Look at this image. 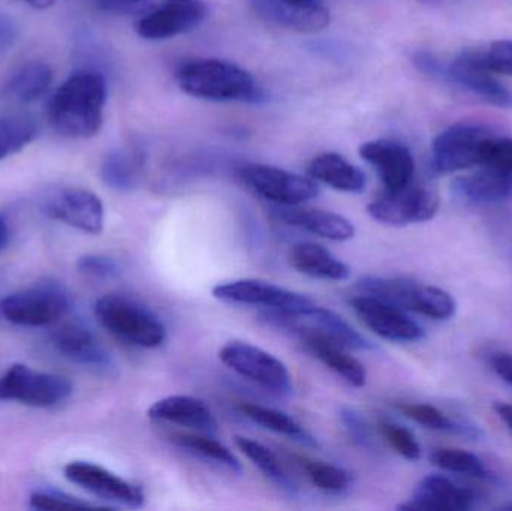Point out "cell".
<instances>
[{
    "label": "cell",
    "instance_id": "1",
    "mask_svg": "<svg viewBox=\"0 0 512 511\" xmlns=\"http://www.w3.org/2000/svg\"><path fill=\"white\" fill-rule=\"evenodd\" d=\"M107 95V83L99 72H74L48 101V123L56 134L65 138L95 137L104 123Z\"/></svg>",
    "mask_w": 512,
    "mask_h": 511
},
{
    "label": "cell",
    "instance_id": "2",
    "mask_svg": "<svg viewBox=\"0 0 512 511\" xmlns=\"http://www.w3.org/2000/svg\"><path fill=\"white\" fill-rule=\"evenodd\" d=\"M180 89L194 98L215 102H259L262 92L246 69L227 60L197 59L177 71Z\"/></svg>",
    "mask_w": 512,
    "mask_h": 511
},
{
    "label": "cell",
    "instance_id": "3",
    "mask_svg": "<svg viewBox=\"0 0 512 511\" xmlns=\"http://www.w3.org/2000/svg\"><path fill=\"white\" fill-rule=\"evenodd\" d=\"M98 323L120 341L144 350H155L167 341L161 318L138 300L123 294H108L95 303Z\"/></svg>",
    "mask_w": 512,
    "mask_h": 511
},
{
    "label": "cell",
    "instance_id": "4",
    "mask_svg": "<svg viewBox=\"0 0 512 511\" xmlns=\"http://www.w3.org/2000/svg\"><path fill=\"white\" fill-rule=\"evenodd\" d=\"M264 320L277 329L286 330L303 339L306 336H319L330 339L348 350H373L375 345L364 338L348 321L339 314L321 306H310L298 312L267 311Z\"/></svg>",
    "mask_w": 512,
    "mask_h": 511
},
{
    "label": "cell",
    "instance_id": "5",
    "mask_svg": "<svg viewBox=\"0 0 512 511\" xmlns=\"http://www.w3.org/2000/svg\"><path fill=\"white\" fill-rule=\"evenodd\" d=\"M495 137L492 128L478 123H457L433 140V170L438 174L456 173L480 167L484 147Z\"/></svg>",
    "mask_w": 512,
    "mask_h": 511
},
{
    "label": "cell",
    "instance_id": "6",
    "mask_svg": "<svg viewBox=\"0 0 512 511\" xmlns=\"http://www.w3.org/2000/svg\"><path fill=\"white\" fill-rule=\"evenodd\" d=\"M71 308L69 294L56 284H39L9 294L0 302V312L15 326L45 327L57 323Z\"/></svg>",
    "mask_w": 512,
    "mask_h": 511
},
{
    "label": "cell",
    "instance_id": "7",
    "mask_svg": "<svg viewBox=\"0 0 512 511\" xmlns=\"http://www.w3.org/2000/svg\"><path fill=\"white\" fill-rule=\"evenodd\" d=\"M71 395V381L62 375L33 371L26 365H12L0 375V401L51 408L62 404Z\"/></svg>",
    "mask_w": 512,
    "mask_h": 511
},
{
    "label": "cell",
    "instance_id": "8",
    "mask_svg": "<svg viewBox=\"0 0 512 511\" xmlns=\"http://www.w3.org/2000/svg\"><path fill=\"white\" fill-rule=\"evenodd\" d=\"M219 359L231 371L277 395H291L294 389L285 363L248 342H228L219 351Z\"/></svg>",
    "mask_w": 512,
    "mask_h": 511
},
{
    "label": "cell",
    "instance_id": "9",
    "mask_svg": "<svg viewBox=\"0 0 512 511\" xmlns=\"http://www.w3.org/2000/svg\"><path fill=\"white\" fill-rule=\"evenodd\" d=\"M439 210V197L426 186H408L396 191L385 189L384 194L376 197L367 206V213L384 225L406 227L421 224L435 218Z\"/></svg>",
    "mask_w": 512,
    "mask_h": 511
},
{
    "label": "cell",
    "instance_id": "10",
    "mask_svg": "<svg viewBox=\"0 0 512 511\" xmlns=\"http://www.w3.org/2000/svg\"><path fill=\"white\" fill-rule=\"evenodd\" d=\"M243 182L274 206H300L319 194L312 177L291 173L271 165L251 164L240 168Z\"/></svg>",
    "mask_w": 512,
    "mask_h": 511
},
{
    "label": "cell",
    "instance_id": "11",
    "mask_svg": "<svg viewBox=\"0 0 512 511\" xmlns=\"http://www.w3.org/2000/svg\"><path fill=\"white\" fill-rule=\"evenodd\" d=\"M213 297L231 305L259 306L265 311L298 312L315 305L312 299L262 279H237L216 285Z\"/></svg>",
    "mask_w": 512,
    "mask_h": 511
},
{
    "label": "cell",
    "instance_id": "12",
    "mask_svg": "<svg viewBox=\"0 0 512 511\" xmlns=\"http://www.w3.org/2000/svg\"><path fill=\"white\" fill-rule=\"evenodd\" d=\"M63 473L69 482L80 486L84 491L101 500L129 507V509H140L146 503V495L141 486L93 462H69Z\"/></svg>",
    "mask_w": 512,
    "mask_h": 511
},
{
    "label": "cell",
    "instance_id": "13",
    "mask_svg": "<svg viewBox=\"0 0 512 511\" xmlns=\"http://www.w3.org/2000/svg\"><path fill=\"white\" fill-rule=\"evenodd\" d=\"M45 215L83 233L101 234L105 210L101 198L84 188H62L51 192L42 204Z\"/></svg>",
    "mask_w": 512,
    "mask_h": 511
},
{
    "label": "cell",
    "instance_id": "14",
    "mask_svg": "<svg viewBox=\"0 0 512 511\" xmlns=\"http://www.w3.org/2000/svg\"><path fill=\"white\" fill-rule=\"evenodd\" d=\"M206 15L204 0H162L138 20L137 32L149 41L174 38L197 29Z\"/></svg>",
    "mask_w": 512,
    "mask_h": 511
},
{
    "label": "cell",
    "instance_id": "15",
    "mask_svg": "<svg viewBox=\"0 0 512 511\" xmlns=\"http://www.w3.org/2000/svg\"><path fill=\"white\" fill-rule=\"evenodd\" d=\"M441 78L469 90L490 104L512 108V92L487 69L484 51H463L450 65L444 66Z\"/></svg>",
    "mask_w": 512,
    "mask_h": 511
},
{
    "label": "cell",
    "instance_id": "16",
    "mask_svg": "<svg viewBox=\"0 0 512 511\" xmlns=\"http://www.w3.org/2000/svg\"><path fill=\"white\" fill-rule=\"evenodd\" d=\"M351 305L360 320L387 341L417 342L426 336L423 327L412 320L405 309L378 297L361 294L351 300Z\"/></svg>",
    "mask_w": 512,
    "mask_h": 511
},
{
    "label": "cell",
    "instance_id": "17",
    "mask_svg": "<svg viewBox=\"0 0 512 511\" xmlns=\"http://www.w3.org/2000/svg\"><path fill=\"white\" fill-rule=\"evenodd\" d=\"M360 155L375 168L388 191L405 188L414 180V156L411 150L399 141H369L360 147Z\"/></svg>",
    "mask_w": 512,
    "mask_h": 511
},
{
    "label": "cell",
    "instance_id": "18",
    "mask_svg": "<svg viewBox=\"0 0 512 511\" xmlns=\"http://www.w3.org/2000/svg\"><path fill=\"white\" fill-rule=\"evenodd\" d=\"M474 492L456 485L447 477L427 476L421 480L408 503L397 509L405 511H466L474 507Z\"/></svg>",
    "mask_w": 512,
    "mask_h": 511
},
{
    "label": "cell",
    "instance_id": "19",
    "mask_svg": "<svg viewBox=\"0 0 512 511\" xmlns=\"http://www.w3.org/2000/svg\"><path fill=\"white\" fill-rule=\"evenodd\" d=\"M153 422L171 423L194 429L200 434L215 435L219 425L209 405L194 396H167L155 402L147 411Z\"/></svg>",
    "mask_w": 512,
    "mask_h": 511
},
{
    "label": "cell",
    "instance_id": "20",
    "mask_svg": "<svg viewBox=\"0 0 512 511\" xmlns=\"http://www.w3.org/2000/svg\"><path fill=\"white\" fill-rule=\"evenodd\" d=\"M274 215L291 227L300 228L331 242L354 239L355 227L345 216L327 210L301 209L300 206H276Z\"/></svg>",
    "mask_w": 512,
    "mask_h": 511
},
{
    "label": "cell",
    "instance_id": "21",
    "mask_svg": "<svg viewBox=\"0 0 512 511\" xmlns=\"http://www.w3.org/2000/svg\"><path fill=\"white\" fill-rule=\"evenodd\" d=\"M53 71L42 60H27L0 84V101L11 105H29L47 93Z\"/></svg>",
    "mask_w": 512,
    "mask_h": 511
},
{
    "label": "cell",
    "instance_id": "22",
    "mask_svg": "<svg viewBox=\"0 0 512 511\" xmlns=\"http://www.w3.org/2000/svg\"><path fill=\"white\" fill-rule=\"evenodd\" d=\"M53 344L65 359L77 365L95 369H104L111 365L107 348L81 324L71 323L60 327L53 335Z\"/></svg>",
    "mask_w": 512,
    "mask_h": 511
},
{
    "label": "cell",
    "instance_id": "23",
    "mask_svg": "<svg viewBox=\"0 0 512 511\" xmlns=\"http://www.w3.org/2000/svg\"><path fill=\"white\" fill-rule=\"evenodd\" d=\"M288 261L297 272L322 281L342 282L351 275V270L342 260L318 243H295L289 249Z\"/></svg>",
    "mask_w": 512,
    "mask_h": 511
},
{
    "label": "cell",
    "instance_id": "24",
    "mask_svg": "<svg viewBox=\"0 0 512 511\" xmlns=\"http://www.w3.org/2000/svg\"><path fill=\"white\" fill-rule=\"evenodd\" d=\"M252 2L262 17L273 21L277 26L286 27L295 32H321L330 24V11L325 8V5L297 8L277 0H252Z\"/></svg>",
    "mask_w": 512,
    "mask_h": 511
},
{
    "label": "cell",
    "instance_id": "25",
    "mask_svg": "<svg viewBox=\"0 0 512 511\" xmlns=\"http://www.w3.org/2000/svg\"><path fill=\"white\" fill-rule=\"evenodd\" d=\"M301 342L309 353H312L319 362L324 363L349 386L360 389L366 384V368L360 360L349 353L348 348L319 336H306L301 339Z\"/></svg>",
    "mask_w": 512,
    "mask_h": 511
},
{
    "label": "cell",
    "instance_id": "26",
    "mask_svg": "<svg viewBox=\"0 0 512 511\" xmlns=\"http://www.w3.org/2000/svg\"><path fill=\"white\" fill-rule=\"evenodd\" d=\"M313 180L346 194H360L366 189V174L337 153H322L309 164Z\"/></svg>",
    "mask_w": 512,
    "mask_h": 511
},
{
    "label": "cell",
    "instance_id": "27",
    "mask_svg": "<svg viewBox=\"0 0 512 511\" xmlns=\"http://www.w3.org/2000/svg\"><path fill=\"white\" fill-rule=\"evenodd\" d=\"M454 191L475 204H495L512 197V182L490 168L454 180Z\"/></svg>",
    "mask_w": 512,
    "mask_h": 511
},
{
    "label": "cell",
    "instance_id": "28",
    "mask_svg": "<svg viewBox=\"0 0 512 511\" xmlns=\"http://www.w3.org/2000/svg\"><path fill=\"white\" fill-rule=\"evenodd\" d=\"M143 158L135 150H111L101 165V177L108 188L117 192H131L140 182Z\"/></svg>",
    "mask_w": 512,
    "mask_h": 511
},
{
    "label": "cell",
    "instance_id": "29",
    "mask_svg": "<svg viewBox=\"0 0 512 511\" xmlns=\"http://www.w3.org/2000/svg\"><path fill=\"white\" fill-rule=\"evenodd\" d=\"M240 411H242L249 420L267 429V431L274 432V434L277 435H283V437L286 438H291V440L306 444V446H318L312 434H310L307 429H304L297 420L292 419L289 414L283 413V411L251 404V402L240 405Z\"/></svg>",
    "mask_w": 512,
    "mask_h": 511
},
{
    "label": "cell",
    "instance_id": "30",
    "mask_svg": "<svg viewBox=\"0 0 512 511\" xmlns=\"http://www.w3.org/2000/svg\"><path fill=\"white\" fill-rule=\"evenodd\" d=\"M173 441L177 446L182 447L183 450H188L191 455L197 456V458L227 468L228 471L234 474L243 473L242 462L227 446L212 438V435L200 434V432L198 434H180L176 435Z\"/></svg>",
    "mask_w": 512,
    "mask_h": 511
},
{
    "label": "cell",
    "instance_id": "31",
    "mask_svg": "<svg viewBox=\"0 0 512 511\" xmlns=\"http://www.w3.org/2000/svg\"><path fill=\"white\" fill-rule=\"evenodd\" d=\"M38 137V123L27 114L0 116V161L21 152Z\"/></svg>",
    "mask_w": 512,
    "mask_h": 511
},
{
    "label": "cell",
    "instance_id": "32",
    "mask_svg": "<svg viewBox=\"0 0 512 511\" xmlns=\"http://www.w3.org/2000/svg\"><path fill=\"white\" fill-rule=\"evenodd\" d=\"M236 444L240 452H242L268 480H271L274 485L279 486L283 491L289 492V494H295L297 488H295L292 480L289 479L286 471L283 470L282 464H280L277 456L274 455L270 449H267L264 444L258 443V441L248 437H237Z\"/></svg>",
    "mask_w": 512,
    "mask_h": 511
},
{
    "label": "cell",
    "instance_id": "33",
    "mask_svg": "<svg viewBox=\"0 0 512 511\" xmlns=\"http://www.w3.org/2000/svg\"><path fill=\"white\" fill-rule=\"evenodd\" d=\"M400 410L408 419L414 420L418 425L432 429V431L453 432V434H462L469 438H477L480 435L477 428H469L463 422H454L433 405L408 404L403 405Z\"/></svg>",
    "mask_w": 512,
    "mask_h": 511
},
{
    "label": "cell",
    "instance_id": "34",
    "mask_svg": "<svg viewBox=\"0 0 512 511\" xmlns=\"http://www.w3.org/2000/svg\"><path fill=\"white\" fill-rule=\"evenodd\" d=\"M456 300L450 293L433 285L418 284L411 311L433 320H450L456 314Z\"/></svg>",
    "mask_w": 512,
    "mask_h": 511
},
{
    "label": "cell",
    "instance_id": "35",
    "mask_svg": "<svg viewBox=\"0 0 512 511\" xmlns=\"http://www.w3.org/2000/svg\"><path fill=\"white\" fill-rule=\"evenodd\" d=\"M430 462L448 473L463 474L477 479L489 477V471L483 461L466 450L438 449L430 455Z\"/></svg>",
    "mask_w": 512,
    "mask_h": 511
},
{
    "label": "cell",
    "instance_id": "36",
    "mask_svg": "<svg viewBox=\"0 0 512 511\" xmlns=\"http://www.w3.org/2000/svg\"><path fill=\"white\" fill-rule=\"evenodd\" d=\"M304 471L310 482L328 494H343L351 488L352 476L343 468L319 461H304Z\"/></svg>",
    "mask_w": 512,
    "mask_h": 511
},
{
    "label": "cell",
    "instance_id": "37",
    "mask_svg": "<svg viewBox=\"0 0 512 511\" xmlns=\"http://www.w3.org/2000/svg\"><path fill=\"white\" fill-rule=\"evenodd\" d=\"M480 167L490 168L512 182V137H493L484 147Z\"/></svg>",
    "mask_w": 512,
    "mask_h": 511
},
{
    "label": "cell",
    "instance_id": "38",
    "mask_svg": "<svg viewBox=\"0 0 512 511\" xmlns=\"http://www.w3.org/2000/svg\"><path fill=\"white\" fill-rule=\"evenodd\" d=\"M381 432L391 447L408 461H418L421 458V447L417 438L409 429L397 423H381Z\"/></svg>",
    "mask_w": 512,
    "mask_h": 511
},
{
    "label": "cell",
    "instance_id": "39",
    "mask_svg": "<svg viewBox=\"0 0 512 511\" xmlns=\"http://www.w3.org/2000/svg\"><path fill=\"white\" fill-rule=\"evenodd\" d=\"M30 507L33 510H62V509H96L95 504L87 503L72 495L57 491H36L30 495Z\"/></svg>",
    "mask_w": 512,
    "mask_h": 511
},
{
    "label": "cell",
    "instance_id": "40",
    "mask_svg": "<svg viewBox=\"0 0 512 511\" xmlns=\"http://www.w3.org/2000/svg\"><path fill=\"white\" fill-rule=\"evenodd\" d=\"M78 272L95 279H114L122 273L116 260L104 255H83L77 261Z\"/></svg>",
    "mask_w": 512,
    "mask_h": 511
},
{
    "label": "cell",
    "instance_id": "41",
    "mask_svg": "<svg viewBox=\"0 0 512 511\" xmlns=\"http://www.w3.org/2000/svg\"><path fill=\"white\" fill-rule=\"evenodd\" d=\"M486 66L493 74L512 77V39H499L484 51Z\"/></svg>",
    "mask_w": 512,
    "mask_h": 511
},
{
    "label": "cell",
    "instance_id": "42",
    "mask_svg": "<svg viewBox=\"0 0 512 511\" xmlns=\"http://www.w3.org/2000/svg\"><path fill=\"white\" fill-rule=\"evenodd\" d=\"M104 11L120 15H146L156 6L155 0H99Z\"/></svg>",
    "mask_w": 512,
    "mask_h": 511
},
{
    "label": "cell",
    "instance_id": "43",
    "mask_svg": "<svg viewBox=\"0 0 512 511\" xmlns=\"http://www.w3.org/2000/svg\"><path fill=\"white\" fill-rule=\"evenodd\" d=\"M340 419H342L349 437L354 440L355 444L361 447H369L370 432L366 423H364L363 417L357 411L351 410V408H343L340 411Z\"/></svg>",
    "mask_w": 512,
    "mask_h": 511
},
{
    "label": "cell",
    "instance_id": "44",
    "mask_svg": "<svg viewBox=\"0 0 512 511\" xmlns=\"http://www.w3.org/2000/svg\"><path fill=\"white\" fill-rule=\"evenodd\" d=\"M20 35L18 24L8 14L0 12V53L11 48Z\"/></svg>",
    "mask_w": 512,
    "mask_h": 511
},
{
    "label": "cell",
    "instance_id": "45",
    "mask_svg": "<svg viewBox=\"0 0 512 511\" xmlns=\"http://www.w3.org/2000/svg\"><path fill=\"white\" fill-rule=\"evenodd\" d=\"M490 365H492V369L496 372V375L512 387L511 354H495V356L492 357V360H490Z\"/></svg>",
    "mask_w": 512,
    "mask_h": 511
},
{
    "label": "cell",
    "instance_id": "46",
    "mask_svg": "<svg viewBox=\"0 0 512 511\" xmlns=\"http://www.w3.org/2000/svg\"><path fill=\"white\" fill-rule=\"evenodd\" d=\"M495 411L502 422L507 425V428L512 432V404H505V402H498L495 404Z\"/></svg>",
    "mask_w": 512,
    "mask_h": 511
},
{
    "label": "cell",
    "instance_id": "47",
    "mask_svg": "<svg viewBox=\"0 0 512 511\" xmlns=\"http://www.w3.org/2000/svg\"><path fill=\"white\" fill-rule=\"evenodd\" d=\"M9 239H11V233H9L8 221H6L5 216L0 215V254L8 246Z\"/></svg>",
    "mask_w": 512,
    "mask_h": 511
},
{
    "label": "cell",
    "instance_id": "48",
    "mask_svg": "<svg viewBox=\"0 0 512 511\" xmlns=\"http://www.w3.org/2000/svg\"><path fill=\"white\" fill-rule=\"evenodd\" d=\"M277 2L297 6V8H313V6L324 5V0H277Z\"/></svg>",
    "mask_w": 512,
    "mask_h": 511
},
{
    "label": "cell",
    "instance_id": "49",
    "mask_svg": "<svg viewBox=\"0 0 512 511\" xmlns=\"http://www.w3.org/2000/svg\"><path fill=\"white\" fill-rule=\"evenodd\" d=\"M27 5L32 6V8L36 9H45L50 8L51 5H54L56 0H23Z\"/></svg>",
    "mask_w": 512,
    "mask_h": 511
},
{
    "label": "cell",
    "instance_id": "50",
    "mask_svg": "<svg viewBox=\"0 0 512 511\" xmlns=\"http://www.w3.org/2000/svg\"><path fill=\"white\" fill-rule=\"evenodd\" d=\"M501 510L512 511V503L507 504V506H502Z\"/></svg>",
    "mask_w": 512,
    "mask_h": 511
}]
</instances>
